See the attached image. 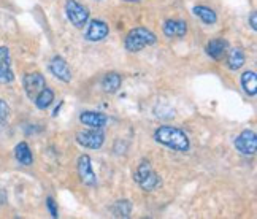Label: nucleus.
I'll list each match as a JSON object with an SVG mask.
<instances>
[{"label":"nucleus","instance_id":"1","mask_svg":"<svg viewBox=\"0 0 257 219\" xmlns=\"http://www.w3.org/2000/svg\"><path fill=\"white\" fill-rule=\"evenodd\" d=\"M154 140L178 153H187L191 148L189 137H187L181 129L172 127V126H162L159 129H156Z\"/></svg>","mask_w":257,"mask_h":219},{"label":"nucleus","instance_id":"2","mask_svg":"<svg viewBox=\"0 0 257 219\" xmlns=\"http://www.w3.org/2000/svg\"><path fill=\"white\" fill-rule=\"evenodd\" d=\"M157 42V37L146 27H135L127 34L124 40V46L128 53H138L146 46H153Z\"/></svg>","mask_w":257,"mask_h":219},{"label":"nucleus","instance_id":"3","mask_svg":"<svg viewBox=\"0 0 257 219\" xmlns=\"http://www.w3.org/2000/svg\"><path fill=\"white\" fill-rule=\"evenodd\" d=\"M134 180L146 192L154 191V189L161 183L159 176H157V173L154 172V168L151 167V164L148 161L140 162V165H138V168H137V172L134 173Z\"/></svg>","mask_w":257,"mask_h":219},{"label":"nucleus","instance_id":"4","mask_svg":"<svg viewBox=\"0 0 257 219\" xmlns=\"http://www.w3.org/2000/svg\"><path fill=\"white\" fill-rule=\"evenodd\" d=\"M65 15L72 26H75L76 29H83L89 21V10L76 0H67Z\"/></svg>","mask_w":257,"mask_h":219},{"label":"nucleus","instance_id":"5","mask_svg":"<svg viewBox=\"0 0 257 219\" xmlns=\"http://www.w3.org/2000/svg\"><path fill=\"white\" fill-rule=\"evenodd\" d=\"M76 143L89 149H100L105 143V134L102 129H91L76 134Z\"/></svg>","mask_w":257,"mask_h":219},{"label":"nucleus","instance_id":"6","mask_svg":"<svg viewBox=\"0 0 257 219\" xmlns=\"http://www.w3.org/2000/svg\"><path fill=\"white\" fill-rule=\"evenodd\" d=\"M235 148H236V151L244 154V156L255 154V149H257V135H255V132L249 131V129L243 131L238 137L235 138Z\"/></svg>","mask_w":257,"mask_h":219},{"label":"nucleus","instance_id":"7","mask_svg":"<svg viewBox=\"0 0 257 219\" xmlns=\"http://www.w3.org/2000/svg\"><path fill=\"white\" fill-rule=\"evenodd\" d=\"M108 34H110V27H108L105 21H102V19H92V21L87 24V29L84 32V40L97 43L105 40Z\"/></svg>","mask_w":257,"mask_h":219},{"label":"nucleus","instance_id":"8","mask_svg":"<svg viewBox=\"0 0 257 219\" xmlns=\"http://www.w3.org/2000/svg\"><path fill=\"white\" fill-rule=\"evenodd\" d=\"M23 84H24V91H26L27 97L31 98V100H34V98L38 95V92H40L43 87H46V79L42 73L32 72L24 76Z\"/></svg>","mask_w":257,"mask_h":219},{"label":"nucleus","instance_id":"9","mask_svg":"<svg viewBox=\"0 0 257 219\" xmlns=\"http://www.w3.org/2000/svg\"><path fill=\"white\" fill-rule=\"evenodd\" d=\"M49 72L64 83H70L73 78L72 68L62 56H54L51 59V62H49Z\"/></svg>","mask_w":257,"mask_h":219},{"label":"nucleus","instance_id":"10","mask_svg":"<svg viewBox=\"0 0 257 219\" xmlns=\"http://www.w3.org/2000/svg\"><path fill=\"white\" fill-rule=\"evenodd\" d=\"M78 175H80V180L86 186H95L97 184V176L92 170V162L91 157L87 154H81L78 157Z\"/></svg>","mask_w":257,"mask_h":219},{"label":"nucleus","instance_id":"11","mask_svg":"<svg viewBox=\"0 0 257 219\" xmlns=\"http://www.w3.org/2000/svg\"><path fill=\"white\" fill-rule=\"evenodd\" d=\"M15 81L12 70V56L7 46H0V84H10Z\"/></svg>","mask_w":257,"mask_h":219},{"label":"nucleus","instance_id":"12","mask_svg":"<svg viewBox=\"0 0 257 219\" xmlns=\"http://www.w3.org/2000/svg\"><path fill=\"white\" fill-rule=\"evenodd\" d=\"M162 31L169 38H183L187 34V24L183 19H169L164 23Z\"/></svg>","mask_w":257,"mask_h":219},{"label":"nucleus","instance_id":"13","mask_svg":"<svg viewBox=\"0 0 257 219\" xmlns=\"http://www.w3.org/2000/svg\"><path fill=\"white\" fill-rule=\"evenodd\" d=\"M80 121L81 124L91 129H102L106 126L108 118L103 113H98V112H83L80 115Z\"/></svg>","mask_w":257,"mask_h":219},{"label":"nucleus","instance_id":"14","mask_svg":"<svg viewBox=\"0 0 257 219\" xmlns=\"http://www.w3.org/2000/svg\"><path fill=\"white\" fill-rule=\"evenodd\" d=\"M227 53V42L222 38H214L206 45V54L214 61H221L224 54Z\"/></svg>","mask_w":257,"mask_h":219},{"label":"nucleus","instance_id":"15","mask_svg":"<svg viewBox=\"0 0 257 219\" xmlns=\"http://www.w3.org/2000/svg\"><path fill=\"white\" fill-rule=\"evenodd\" d=\"M15 157H16V161L21 165L29 167V165L34 164L32 151H31V148H29V145L26 142H21V143H18L15 146Z\"/></svg>","mask_w":257,"mask_h":219},{"label":"nucleus","instance_id":"16","mask_svg":"<svg viewBox=\"0 0 257 219\" xmlns=\"http://www.w3.org/2000/svg\"><path fill=\"white\" fill-rule=\"evenodd\" d=\"M121 83H122V78L119 73L116 72H111V73H106L102 79V87L106 94H114L119 91L121 87Z\"/></svg>","mask_w":257,"mask_h":219},{"label":"nucleus","instance_id":"17","mask_svg":"<svg viewBox=\"0 0 257 219\" xmlns=\"http://www.w3.org/2000/svg\"><path fill=\"white\" fill-rule=\"evenodd\" d=\"M194 15L200 19V21L206 26H213L217 21V15L214 13V10H211L210 7H205V5H197L194 7Z\"/></svg>","mask_w":257,"mask_h":219},{"label":"nucleus","instance_id":"18","mask_svg":"<svg viewBox=\"0 0 257 219\" xmlns=\"http://www.w3.org/2000/svg\"><path fill=\"white\" fill-rule=\"evenodd\" d=\"M244 61H246V57H244V53L241 48L230 49L229 57H227V65H229L230 70H233V72L240 70V68L244 65Z\"/></svg>","mask_w":257,"mask_h":219},{"label":"nucleus","instance_id":"19","mask_svg":"<svg viewBox=\"0 0 257 219\" xmlns=\"http://www.w3.org/2000/svg\"><path fill=\"white\" fill-rule=\"evenodd\" d=\"M241 87L249 97H254L257 94V76L254 72L248 70L241 75Z\"/></svg>","mask_w":257,"mask_h":219},{"label":"nucleus","instance_id":"20","mask_svg":"<svg viewBox=\"0 0 257 219\" xmlns=\"http://www.w3.org/2000/svg\"><path fill=\"white\" fill-rule=\"evenodd\" d=\"M34 102H35V106L38 110H46V108L51 106L53 102H54V92L46 86V87L42 89L40 92H38V95L34 98Z\"/></svg>","mask_w":257,"mask_h":219},{"label":"nucleus","instance_id":"21","mask_svg":"<svg viewBox=\"0 0 257 219\" xmlns=\"http://www.w3.org/2000/svg\"><path fill=\"white\" fill-rule=\"evenodd\" d=\"M131 213H132V202L124 198V200H117L113 203L111 206V214L113 217H131Z\"/></svg>","mask_w":257,"mask_h":219},{"label":"nucleus","instance_id":"22","mask_svg":"<svg viewBox=\"0 0 257 219\" xmlns=\"http://www.w3.org/2000/svg\"><path fill=\"white\" fill-rule=\"evenodd\" d=\"M8 116H10V106L4 98H0V126L7 124Z\"/></svg>","mask_w":257,"mask_h":219},{"label":"nucleus","instance_id":"23","mask_svg":"<svg viewBox=\"0 0 257 219\" xmlns=\"http://www.w3.org/2000/svg\"><path fill=\"white\" fill-rule=\"evenodd\" d=\"M46 208H48V211L49 214H51V217H59V210H57V203L54 202V198L53 197H48L46 198Z\"/></svg>","mask_w":257,"mask_h":219},{"label":"nucleus","instance_id":"24","mask_svg":"<svg viewBox=\"0 0 257 219\" xmlns=\"http://www.w3.org/2000/svg\"><path fill=\"white\" fill-rule=\"evenodd\" d=\"M249 24H251V29L255 32L257 31V13L255 12H252L249 16Z\"/></svg>","mask_w":257,"mask_h":219},{"label":"nucleus","instance_id":"25","mask_svg":"<svg viewBox=\"0 0 257 219\" xmlns=\"http://www.w3.org/2000/svg\"><path fill=\"white\" fill-rule=\"evenodd\" d=\"M5 202H7V194H5V191L0 189V205H5Z\"/></svg>","mask_w":257,"mask_h":219},{"label":"nucleus","instance_id":"26","mask_svg":"<svg viewBox=\"0 0 257 219\" xmlns=\"http://www.w3.org/2000/svg\"><path fill=\"white\" fill-rule=\"evenodd\" d=\"M124 2H128V4H134V2H140V0H124Z\"/></svg>","mask_w":257,"mask_h":219}]
</instances>
